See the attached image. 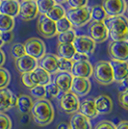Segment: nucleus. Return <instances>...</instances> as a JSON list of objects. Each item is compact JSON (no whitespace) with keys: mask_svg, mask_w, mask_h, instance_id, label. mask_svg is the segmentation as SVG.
<instances>
[{"mask_svg":"<svg viewBox=\"0 0 128 129\" xmlns=\"http://www.w3.org/2000/svg\"><path fill=\"white\" fill-rule=\"evenodd\" d=\"M79 98L71 91L64 92L60 98V108L66 114H75L79 109Z\"/></svg>","mask_w":128,"mask_h":129,"instance_id":"10","label":"nucleus"},{"mask_svg":"<svg viewBox=\"0 0 128 129\" xmlns=\"http://www.w3.org/2000/svg\"><path fill=\"white\" fill-rule=\"evenodd\" d=\"M72 64H73V61H72V60L59 58L58 71H60V72H68V73H70L71 69H72Z\"/></svg>","mask_w":128,"mask_h":129,"instance_id":"35","label":"nucleus"},{"mask_svg":"<svg viewBox=\"0 0 128 129\" xmlns=\"http://www.w3.org/2000/svg\"><path fill=\"white\" fill-rule=\"evenodd\" d=\"M6 63V56L5 53L2 49H0V68H2Z\"/></svg>","mask_w":128,"mask_h":129,"instance_id":"46","label":"nucleus"},{"mask_svg":"<svg viewBox=\"0 0 128 129\" xmlns=\"http://www.w3.org/2000/svg\"><path fill=\"white\" fill-rule=\"evenodd\" d=\"M91 89V81L87 78L73 77L70 87V91L73 92L77 97L86 96Z\"/></svg>","mask_w":128,"mask_h":129,"instance_id":"13","label":"nucleus"},{"mask_svg":"<svg viewBox=\"0 0 128 129\" xmlns=\"http://www.w3.org/2000/svg\"><path fill=\"white\" fill-rule=\"evenodd\" d=\"M127 79L122 81L121 83H119V87H118V91L119 92H123V91H127Z\"/></svg>","mask_w":128,"mask_h":129,"instance_id":"45","label":"nucleus"},{"mask_svg":"<svg viewBox=\"0 0 128 129\" xmlns=\"http://www.w3.org/2000/svg\"><path fill=\"white\" fill-rule=\"evenodd\" d=\"M3 44H4V43H3V42H2V41H1V39H0V48L2 47V45H3Z\"/></svg>","mask_w":128,"mask_h":129,"instance_id":"50","label":"nucleus"},{"mask_svg":"<svg viewBox=\"0 0 128 129\" xmlns=\"http://www.w3.org/2000/svg\"><path fill=\"white\" fill-rule=\"evenodd\" d=\"M78 112L82 114L83 116H85L86 118H88L89 119H93L98 116V113H97L95 106H94L93 99H91V98L84 99L82 102H80Z\"/></svg>","mask_w":128,"mask_h":129,"instance_id":"21","label":"nucleus"},{"mask_svg":"<svg viewBox=\"0 0 128 129\" xmlns=\"http://www.w3.org/2000/svg\"><path fill=\"white\" fill-rule=\"evenodd\" d=\"M15 67L16 70L19 73H27V72H32L38 67V60L34 59L32 57L24 55L18 59H16L15 61Z\"/></svg>","mask_w":128,"mask_h":129,"instance_id":"16","label":"nucleus"},{"mask_svg":"<svg viewBox=\"0 0 128 129\" xmlns=\"http://www.w3.org/2000/svg\"><path fill=\"white\" fill-rule=\"evenodd\" d=\"M33 1H36V0H33Z\"/></svg>","mask_w":128,"mask_h":129,"instance_id":"51","label":"nucleus"},{"mask_svg":"<svg viewBox=\"0 0 128 129\" xmlns=\"http://www.w3.org/2000/svg\"><path fill=\"white\" fill-rule=\"evenodd\" d=\"M30 94L32 95V97H35L36 100L37 99H43V98H45V96H46L44 87L40 86V85H37V86L31 88L30 89Z\"/></svg>","mask_w":128,"mask_h":129,"instance_id":"37","label":"nucleus"},{"mask_svg":"<svg viewBox=\"0 0 128 129\" xmlns=\"http://www.w3.org/2000/svg\"><path fill=\"white\" fill-rule=\"evenodd\" d=\"M89 37L93 40L95 43H103L109 38L108 30L104 22H91L89 26Z\"/></svg>","mask_w":128,"mask_h":129,"instance_id":"12","label":"nucleus"},{"mask_svg":"<svg viewBox=\"0 0 128 129\" xmlns=\"http://www.w3.org/2000/svg\"><path fill=\"white\" fill-rule=\"evenodd\" d=\"M72 75L68 72H59L54 79V84L58 87L60 91L67 92L70 91L71 82H72Z\"/></svg>","mask_w":128,"mask_h":129,"instance_id":"23","label":"nucleus"},{"mask_svg":"<svg viewBox=\"0 0 128 129\" xmlns=\"http://www.w3.org/2000/svg\"><path fill=\"white\" fill-rule=\"evenodd\" d=\"M56 52L59 58L72 60L76 53V50L72 43H58L56 47Z\"/></svg>","mask_w":128,"mask_h":129,"instance_id":"25","label":"nucleus"},{"mask_svg":"<svg viewBox=\"0 0 128 129\" xmlns=\"http://www.w3.org/2000/svg\"><path fill=\"white\" fill-rule=\"evenodd\" d=\"M111 66L114 75V82L121 83L126 80L128 76V64L127 62H119V61H111Z\"/></svg>","mask_w":128,"mask_h":129,"instance_id":"19","label":"nucleus"},{"mask_svg":"<svg viewBox=\"0 0 128 129\" xmlns=\"http://www.w3.org/2000/svg\"><path fill=\"white\" fill-rule=\"evenodd\" d=\"M25 54L36 60H40L45 54V44L41 39L30 38L24 43Z\"/></svg>","mask_w":128,"mask_h":129,"instance_id":"5","label":"nucleus"},{"mask_svg":"<svg viewBox=\"0 0 128 129\" xmlns=\"http://www.w3.org/2000/svg\"><path fill=\"white\" fill-rule=\"evenodd\" d=\"M76 38V32L73 29H70L69 31L60 33L58 35V43H72L74 39Z\"/></svg>","mask_w":128,"mask_h":129,"instance_id":"31","label":"nucleus"},{"mask_svg":"<svg viewBox=\"0 0 128 129\" xmlns=\"http://www.w3.org/2000/svg\"><path fill=\"white\" fill-rule=\"evenodd\" d=\"M55 24H56V30H57V33H63V32H66V31H69L70 29H72V25H71V23L70 22V20L64 16L63 18H61V19H59L58 21L55 22Z\"/></svg>","mask_w":128,"mask_h":129,"instance_id":"34","label":"nucleus"},{"mask_svg":"<svg viewBox=\"0 0 128 129\" xmlns=\"http://www.w3.org/2000/svg\"><path fill=\"white\" fill-rule=\"evenodd\" d=\"M70 129H91V122L80 113H75L70 119Z\"/></svg>","mask_w":128,"mask_h":129,"instance_id":"22","label":"nucleus"},{"mask_svg":"<svg viewBox=\"0 0 128 129\" xmlns=\"http://www.w3.org/2000/svg\"><path fill=\"white\" fill-rule=\"evenodd\" d=\"M108 17L101 5H94L91 7V19L94 22H104Z\"/></svg>","mask_w":128,"mask_h":129,"instance_id":"28","label":"nucleus"},{"mask_svg":"<svg viewBox=\"0 0 128 129\" xmlns=\"http://www.w3.org/2000/svg\"><path fill=\"white\" fill-rule=\"evenodd\" d=\"M89 60V56H87L85 54H81V53H75V55L72 58L73 62H77V61H87Z\"/></svg>","mask_w":128,"mask_h":129,"instance_id":"44","label":"nucleus"},{"mask_svg":"<svg viewBox=\"0 0 128 129\" xmlns=\"http://www.w3.org/2000/svg\"><path fill=\"white\" fill-rule=\"evenodd\" d=\"M128 91H123V92H119L118 93V102L120 104V106L125 109V110H128Z\"/></svg>","mask_w":128,"mask_h":129,"instance_id":"42","label":"nucleus"},{"mask_svg":"<svg viewBox=\"0 0 128 129\" xmlns=\"http://www.w3.org/2000/svg\"><path fill=\"white\" fill-rule=\"evenodd\" d=\"M21 81L22 83H23V85L26 88H28V89H31V88L38 85L33 71L32 72H27V73L21 74Z\"/></svg>","mask_w":128,"mask_h":129,"instance_id":"32","label":"nucleus"},{"mask_svg":"<svg viewBox=\"0 0 128 129\" xmlns=\"http://www.w3.org/2000/svg\"><path fill=\"white\" fill-rule=\"evenodd\" d=\"M39 11L36 4V1L33 0H22L19 3V11H18V16H20L22 20L24 21H29L36 18L38 16Z\"/></svg>","mask_w":128,"mask_h":129,"instance_id":"11","label":"nucleus"},{"mask_svg":"<svg viewBox=\"0 0 128 129\" xmlns=\"http://www.w3.org/2000/svg\"><path fill=\"white\" fill-rule=\"evenodd\" d=\"M72 44H73L77 53L85 54L89 57L91 54H93L96 45V43L93 42V40H91L89 36H86V35L76 36Z\"/></svg>","mask_w":128,"mask_h":129,"instance_id":"9","label":"nucleus"},{"mask_svg":"<svg viewBox=\"0 0 128 129\" xmlns=\"http://www.w3.org/2000/svg\"><path fill=\"white\" fill-rule=\"evenodd\" d=\"M30 113L34 122L40 126L49 125L53 121L55 116L53 105L46 98L37 99L33 103Z\"/></svg>","mask_w":128,"mask_h":129,"instance_id":"1","label":"nucleus"},{"mask_svg":"<svg viewBox=\"0 0 128 129\" xmlns=\"http://www.w3.org/2000/svg\"><path fill=\"white\" fill-rule=\"evenodd\" d=\"M45 16H47L48 18H50L51 20H53L54 22H56L58 21L59 19L66 16V10L64 9L63 6L59 5V4H55Z\"/></svg>","mask_w":128,"mask_h":129,"instance_id":"27","label":"nucleus"},{"mask_svg":"<svg viewBox=\"0 0 128 129\" xmlns=\"http://www.w3.org/2000/svg\"><path fill=\"white\" fill-rule=\"evenodd\" d=\"M0 129H12V120L5 113H0Z\"/></svg>","mask_w":128,"mask_h":129,"instance_id":"39","label":"nucleus"},{"mask_svg":"<svg viewBox=\"0 0 128 129\" xmlns=\"http://www.w3.org/2000/svg\"><path fill=\"white\" fill-rule=\"evenodd\" d=\"M108 35L112 42H124L128 40L127 18L124 16L107 17L104 21Z\"/></svg>","mask_w":128,"mask_h":129,"instance_id":"2","label":"nucleus"},{"mask_svg":"<svg viewBox=\"0 0 128 129\" xmlns=\"http://www.w3.org/2000/svg\"><path fill=\"white\" fill-rule=\"evenodd\" d=\"M59 57L55 54H44L38 62V67L45 70L49 74H54L58 72Z\"/></svg>","mask_w":128,"mask_h":129,"instance_id":"15","label":"nucleus"},{"mask_svg":"<svg viewBox=\"0 0 128 129\" xmlns=\"http://www.w3.org/2000/svg\"><path fill=\"white\" fill-rule=\"evenodd\" d=\"M16 104V96L9 89L0 90V113H5L6 111L15 107Z\"/></svg>","mask_w":128,"mask_h":129,"instance_id":"17","label":"nucleus"},{"mask_svg":"<svg viewBox=\"0 0 128 129\" xmlns=\"http://www.w3.org/2000/svg\"><path fill=\"white\" fill-rule=\"evenodd\" d=\"M15 28V18L0 14V33L13 31Z\"/></svg>","mask_w":128,"mask_h":129,"instance_id":"29","label":"nucleus"},{"mask_svg":"<svg viewBox=\"0 0 128 129\" xmlns=\"http://www.w3.org/2000/svg\"><path fill=\"white\" fill-rule=\"evenodd\" d=\"M16 1H17V0H16Z\"/></svg>","mask_w":128,"mask_h":129,"instance_id":"53","label":"nucleus"},{"mask_svg":"<svg viewBox=\"0 0 128 129\" xmlns=\"http://www.w3.org/2000/svg\"><path fill=\"white\" fill-rule=\"evenodd\" d=\"M89 0H68V3L70 8L77 9V8H84L87 6Z\"/></svg>","mask_w":128,"mask_h":129,"instance_id":"40","label":"nucleus"},{"mask_svg":"<svg viewBox=\"0 0 128 129\" xmlns=\"http://www.w3.org/2000/svg\"><path fill=\"white\" fill-rule=\"evenodd\" d=\"M70 74L72 75V77H80V78L89 79L92 75V64L89 60L73 62Z\"/></svg>","mask_w":128,"mask_h":129,"instance_id":"14","label":"nucleus"},{"mask_svg":"<svg viewBox=\"0 0 128 129\" xmlns=\"http://www.w3.org/2000/svg\"><path fill=\"white\" fill-rule=\"evenodd\" d=\"M66 17L70 20L72 27L76 28L85 26L91 21V7L86 6L84 8L72 9L70 8L66 12Z\"/></svg>","mask_w":128,"mask_h":129,"instance_id":"4","label":"nucleus"},{"mask_svg":"<svg viewBox=\"0 0 128 129\" xmlns=\"http://www.w3.org/2000/svg\"><path fill=\"white\" fill-rule=\"evenodd\" d=\"M117 129H128V122L126 120H121L119 123L116 126Z\"/></svg>","mask_w":128,"mask_h":129,"instance_id":"47","label":"nucleus"},{"mask_svg":"<svg viewBox=\"0 0 128 129\" xmlns=\"http://www.w3.org/2000/svg\"><path fill=\"white\" fill-rule=\"evenodd\" d=\"M94 129H117L116 125L110 120H101L95 125Z\"/></svg>","mask_w":128,"mask_h":129,"instance_id":"41","label":"nucleus"},{"mask_svg":"<svg viewBox=\"0 0 128 129\" xmlns=\"http://www.w3.org/2000/svg\"><path fill=\"white\" fill-rule=\"evenodd\" d=\"M37 30L41 36L46 39L53 38L58 34L55 22L48 18L45 15H40L38 16Z\"/></svg>","mask_w":128,"mask_h":129,"instance_id":"8","label":"nucleus"},{"mask_svg":"<svg viewBox=\"0 0 128 129\" xmlns=\"http://www.w3.org/2000/svg\"><path fill=\"white\" fill-rule=\"evenodd\" d=\"M36 4L40 15H46L56 3L54 0H36Z\"/></svg>","mask_w":128,"mask_h":129,"instance_id":"30","label":"nucleus"},{"mask_svg":"<svg viewBox=\"0 0 128 129\" xmlns=\"http://www.w3.org/2000/svg\"><path fill=\"white\" fill-rule=\"evenodd\" d=\"M92 76L100 85H110L114 82L111 63L109 61H98L92 67Z\"/></svg>","mask_w":128,"mask_h":129,"instance_id":"3","label":"nucleus"},{"mask_svg":"<svg viewBox=\"0 0 128 129\" xmlns=\"http://www.w3.org/2000/svg\"><path fill=\"white\" fill-rule=\"evenodd\" d=\"M33 73L35 75V78H36L38 85H40V86L44 87L51 82V76H50V74L48 72H46L45 70H43V69L39 68V67H37L35 70H33Z\"/></svg>","mask_w":128,"mask_h":129,"instance_id":"26","label":"nucleus"},{"mask_svg":"<svg viewBox=\"0 0 128 129\" xmlns=\"http://www.w3.org/2000/svg\"><path fill=\"white\" fill-rule=\"evenodd\" d=\"M94 106L97 111L98 115H108L112 113L114 109V104H113L112 98L107 95V94H100L93 99Z\"/></svg>","mask_w":128,"mask_h":129,"instance_id":"18","label":"nucleus"},{"mask_svg":"<svg viewBox=\"0 0 128 129\" xmlns=\"http://www.w3.org/2000/svg\"><path fill=\"white\" fill-rule=\"evenodd\" d=\"M56 129H70V127L69 123H67V122H61V123L57 126Z\"/></svg>","mask_w":128,"mask_h":129,"instance_id":"48","label":"nucleus"},{"mask_svg":"<svg viewBox=\"0 0 128 129\" xmlns=\"http://www.w3.org/2000/svg\"><path fill=\"white\" fill-rule=\"evenodd\" d=\"M10 81H11V74L9 70L4 68H0V90L7 88L10 84Z\"/></svg>","mask_w":128,"mask_h":129,"instance_id":"36","label":"nucleus"},{"mask_svg":"<svg viewBox=\"0 0 128 129\" xmlns=\"http://www.w3.org/2000/svg\"><path fill=\"white\" fill-rule=\"evenodd\" d=\"M10 53H11L12 57L14 59H18L22 56L25 55V49H24V45L22 43H14L12 45L11 49H10Z\"/></svg>","mask_w":128,"mask_h":129,"instance_id":"33","label":"nucleus"},{"mask_svg":"<svg viewBox=\"0 0 128 129\" xmlns=\"http://www.w3.org/2000/svg\"><path fill=\"white\" fill-rule=\"evenodd\" d=\"M101 7L108 17L123 16L127 9L126 0H102Z\"/></svg>","mask_w":128,"mask_h":129,"instance_id":"7","label":"nucleus"},{"mask_svg":"<svg viewBox=\"0 0 128 129\" xmlns=\"http://www.w3.org/2000/svg\"><path fill=\"white\" fill-rule=\"evenodd\" d=\"M0 2H1V0H0Z\"/></svg>","mask_w":128,"mask_h":129,"instance_id":"52","label":"nucleus"},{"mask_svg":"<svg viewBox=\"0 0 128 129\" xmlns=\"http://www.w3.org/2000/svg\"><path fill=\"white\" fill-rule=\"evenodd\" d=\"M108 54L113 61L127 62L128 43L124 42H111L108 45Z\"/></svg>","mask_w":128,"mask_h":129,"instance_id":"6","label":"nucleus"},{"mask_svg":"<svg viewBox=\"0 0 128 129\" xmlns=\"http://www.w3.org/2000/svg\"><path fill=\"white\" fill-rule=\"evenodd\" d=\"M44 89H45L46 95L50 97H57L59 95V93L61 92L58 89V87L56 86L53 82H50L46 86H44Z\"/></svg>","mask_w":128,"mask_h":129,"instance_id":"38","label":"nucleus"},{"mask_svg":"<svg viewBox=\"0 0 128 129\" xmlns=\"http://www.w3.org/2000/svg\"><path fill=\"white\" fill-rule=\"evenodd\" d=\"M54 1H55V3H56V4H59V5H61V4H63V3L68 2V0H54Z\"/></svg>","mask_w":128,"mask_h":129,"instance_id":"49","label":"nucleus"},{"mask_svg":"<svg viewBox=\"0 0 128 129\" xmlns=\"http://www.w3.org/2000/svg\"><path fill=\"white\" fill-rule=\"evenodd\" d=\"M0 39H1V41L3 42V43H11L12 41L14 40V33H13V31L0 33Z\"/></svg>","mask_w":128,"mask_h":129,"instance_id":"43","label":"nucleus"},{"mask_svg":"<svg viewBox=\"0 0 128 129\" xmlns=\"http://www.w3.org/2000/svg\"><path fill=\"white\" fill-rule=\"evenodd\" d=\"M19 2L16 0H1L0 2V14L5 16L16 17L18 16Z\"/></svg>","mask_w":128,"mask_h":129,"instance_id":"20","label":"nucleus"},{"mask_svg":"<svg viewBox=\"0 0 128 129\" xmlns=\"http://www.w3.org/2000/svg\"><path fill=\"white\" fill-rule=\"evenodd\" d=\"M33 103L32 97L27 95V94H20L16 97V106L19 113L22 115H27L28 113L31 112Z\"/></svg>","mask_w":128,"mask_h":129,"instance_id":"24","label":"nucleus"}]
</instances>
